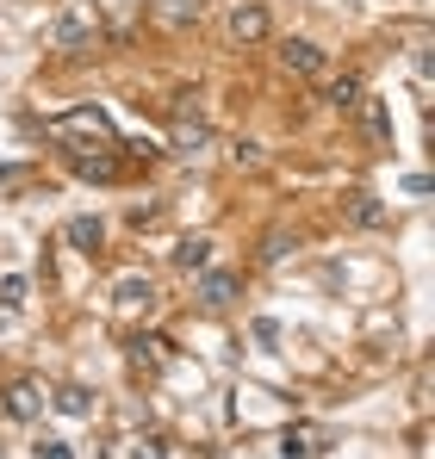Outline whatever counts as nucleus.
Wrapping results in <instances>:
<instances>
[{
	"instance_id": "obj_1",
	"label": "nucleus",
	"mask_w": 435,
	"mask_h": 459,
	"mask_svg": "<svg viewBox=\"0 0 435 459\" xmlns=\"http://www.w3.org/2000/svg\"><path fill=\"white\" fill-rule=\"evenodd\" d=\"M330 441H336V435H330L323 422H292L287 435H280V459H323Z\"/></svg>"
},
{
	"instance_id": "obj_2",
	"label": "nucleus",
	"mask_w": 435,
	"mask_h": 459,
	"mask_svg": "<svg viewBox=\"0 0 435 459\" xmlns=\"http://www.w3.org/2000/svg\"><path fill=\"white\" fill-rule=\"evenodd\" d=\"M94 38H100V25H94V19H88L81 6L56 13V25H50V44H56V50H88Z\"/></svg>"
},
{
	"instance_id": "obj_3",
	"label": "nucleus",
	"mask_w": 435,
	"mask_h": 459,
	"mask_svg": "<svg viewBox=\"0 0 435 459\" xmlns=\"http://www.w3.org/2000/svg\"><path fill=\"white\" fill-rule=\"evenodd\" d=\"M280 69H287V75H323L330 56H323L311 38H280Z\"/></svg>"
},
{
	"instance_id": "obj_4",
	"label": "nucleus",
	"mask_w": 435,
	"mask_h": 459,
	"mask_svg": "<svg viewBox=\"0 0 435 459\" xmlns=\"http://www.w3.org/2000/svg\"><path fill=\"white\" fill-rule=\"evenodd\" d=\"M50 130H56V137H94V143H113V118H106V113H94V106H81V113L56 118Z\"/></svg>"
},
{
	"instance_id": "obj_5",
	"label": "nucleus",
	"mask_w": 435,
	"mask_h": 459,
	"mask_svg": "<svg viewBox=\"0 0 435 459\" xmlns=\"http://www.w3.org/2000/svg\"><path fill=\"white\" fill-rule=\"evenodd\" d=\"M230 38L237 44H262L268 38V6L262 0H237L230 6Z\"/></svg>"
},
{
	"instance_id": "obj_6",
	"label": "nucleus",
	"mask_w": 435,
	"mask_h": 459,
	"mask_svg": "<svg viewBox=\"0 0 435 459\" xmlns=\"http://www.w3.org/2000/svg\"><path fill=\"white\" fill-rule=\"evenodd\" d=\"M174 267L180 273H205L212 267V236H180L174 242Z\"/></svg>"
},
{
	"instance_id": "obj_7",
	"label": "nucleus",
	"mask_w": 435,
	"mask_h": 459,
	"mask_svg": "<svg viewBox=\"0 0 435 459\" xmlns=\"http://www.w3.org/2000/svg\"><path fill=\"white\" fill-rule=\"evenodd\" d=\"M193 292H199V305H205V311H224V305L237 298V273H199V286H193Z\"/></svg>"
},
{
	"instance_id": "obj_8",
	"label": "nucleus",
	"mask_w": 435,
	"mask_h": 459,
	"mask_svg": "<svg viewBox=\"0 0 435 459\" xmlns=\"http://www.w3.org/2000/svg\"><path fill=\"white\" fill-rule=\"evenodd\" d=\"M342 212H348V224H355V230H380V224H386V205H380L373 193H348Z\"/></svg>"
},
{
	"instance_id": "obj_9",
	"label": "nucleus",
	"mask_w": 435,
	"mask_h": 459,
	"mask_svg": "<svg viewBox=\"0 0 435 459\" xmlns=\"http://www.w3.org/2000/svg\"><path fill=\"white\" fill-rule=\"evenodd\" d=\"M6 410H13L19 422H31V416L44 410V391H38L31 379H19V385H6Z\"/></svg>"
},
{
	"instance_id": "obj_10",
	"label": "nucleus",
	"mask_w": 435,
	"mask_h": 459,
	"mask_svg": "<svg viewBox=\"0 0 435 459\" xmlns=\"http://www.w3.org/2000/svg\"><path fill=\"white\" fill-rule=\"evenodd\" d=\"M361 118H367V137H373L380 149H392V113H386V100H367V94H361Z\"/></svg>"
},
{
	"instance_id": "obj_11",
	"label": "nucleus",
	"mask_w": 435,
	"mask_h": 459,
	"mask_svg": "<svg viewBox=\"0 0 435 459\" xmlns=\"http://www.w3.org/2000/svg\"><path fill=\"white\" fill-rule=\"evenodd\" d=\"M63 236H69V248L94 255V248L106 242V224H100V218H69V230H63Z\"/></svg>"
},
{
	"instance_id": "obj_12",
	"label": "nucleus",
	"mask_w": 435,
	"mask_h": 459,
	"mask_svg": "<svg viewBox=\"0 0 435 459\" xmlns=\"http://www.w3.org/2000/svg\"><path fill=\"white\" fill-rule=\"evenodd\" d=\"M323 100H330L336 113H355V106H361V81H355V75H336V81L323 88Z\"/></svg>"
},
{
	"instance_id": "obj_13",
	"label": "nucleus",
	"mask_w": 435,
	"mask_h": 459,
	"mask_svg": "<svg viewBox=\"0 0 435 459\" xmlns=\"http://www.w3.org/2000/svg\"><path fill=\"white\" fill-rule=\"evenodd\" d=\"M56 410H63V416H94V391H88V385H63V391H56Z\"/></svg>"
},
{
	"instance_id": "obj_14",
	"label": "nucleus",
	"mask_w": 435,
	"mask_h": 459,
	"mask_svg": "<svg viewBox=\"0 0 435 459\" xmlns=\"http://www.w3.org/2000/svg\"><path fill=\"white\" fill-rule=\"evenodd\" d=\"M205 143H212V130H205V124H199V118H193V124H187V118H180V130H174V149H180V155H199V149H205Z\"/></svg>"
},
{
	"instance_id": "obj_15",
	"label": "nucleus",
	"mask_w": 435,
	"mask_h": 459,
	"mask_svg": "<svg viewBox=\"0 0 435 459\" xmlns=\"http://www.w3.org/2000/svg\"><path fill=\"white\" fill-rule=\"evenodd\" d=\"M75 174L81 180H119V162L113 155H75Z\"/></svg>"
},
{
	"instance_id": "obj_16",
	"label": "nucleus",
	"mask_w": 435,
	"mask_h": 459,
	"mask_svg": "<svg viewBox=\"0 0 435 459\" xmlns=\"http://www.w3.org/2000/svg\"><path fill=\"white\" fill-rule=\"evenodd\" d=\"M25 298H31L25 273H0V311H25Z\"/></svg>"
},
{
	"instance_id": "obj_17",
	"label": "nucleus",
	"mask_w": 435,
	"mask_h": 459,
	"mask_svg": "<svg viewBox=\"0 0 435 459\" xmlns=\"http://www.w3.org/2000/svg\"><path fill=\"white\" fill-rule=\"evenodd\" d=\"M131 360H138V366H162V360H168V342H162V336H131Z\"/></svg>"
},
{
	"instance_id": "obj_18",
	"label": "nucleus",
	"mask_w": 435,
	"mask_h": 459,
	"mask_svg": "<svg viewBox=\"0 0 435 459\" xmlns=\"http://www.w3.org/2000/svg\"><path fill=\"white\" fill-rule=\"evenodd\" d=\"M119 305H125V311H138V305H155V286H149V280H119Z\"/></svg>"
},
{
	"instance_id": "obj_19",
	"label": "nucleus",
	"mask_w": 435,
	"mask_h": 459,
	"mask_svg": "<svg viewBox=\"0 0 435 459\" xmlns=\"http://www.w3.org/2000/svg\"><path fill=\"white\" fill-rule=\"evenodd\" d=\"M199 13H205L199 0H168V6H162V19H168V25H199Z\"/></svg>"
},
{
	"instance_id": "obj_20",
	"label": "nucleus",
	"mask_w": 435,
	"mask_h": 459,
	"mask_svg": "<svg viewBox=\"0 0 435 459\" xmlns=\"http://www.w3.org/2000/svg\"><path fill=\"white\" fill-rule=\"evenodd\" d=\"M31 187V168L25 162H0V193H25Z\"/></svg>"
},
{
	"instance_id": "obj_21",
	"label": "nucleus",
	"mask_w": 435,
	"mask_h": 459,
	"mask_svg": "<svg viewBox=\"0 0 435 459\" xmlns=\"http://www.w3.org/2000/svg\"><path fill=\"white\" fill-rule=\"evenodd\" d=\"M125 459H168V435H138Z\"/></svg>"
},
{
	"instance_id": "obj_22",
	"label": "nucleus",
	"mask_w": 435,
	"mask_h": 459,
	"mask_svg": "<svg viewBox=\"0 0 435 459\" xmlns=\"http://www.w3.org/2000/svg\"><path fill=\"white\" fill-rule=\"evenodd\" d=\"M38 459H75V447L69 441H56V435H38V447H31Z\"/></svg>"
},
{
	"instance_id": "obj_23",
	"label": "nucleus",
	"mask_w": 435,
	"mask_h": 459,
	"mask_svg": "<svg viewBox=\"0 0 435 459\" xmlns=\"http://www.w3.org/2000/svg\"><path fill=\"white\" fill-rule=\"evenodd\" d=\"M255 342L274 347V342H280V323H274V317H255Z\"/></svg>"
},
{
	"instance_id": "obj_24",
	"label": "nucleus",
	"mask_w": 435,
	"mask_h": 459,
	"mask_svg": "<svg viewBox=\"0 0 435 459\" xmlns=\"http://www.w3.org/2000/svg\"><path fill=\"white\" fill-rule=\"evenodd\" d=\"M230 155H237V168H255V162H262V143H237Z\"/></svg>"
}]
</instances>
